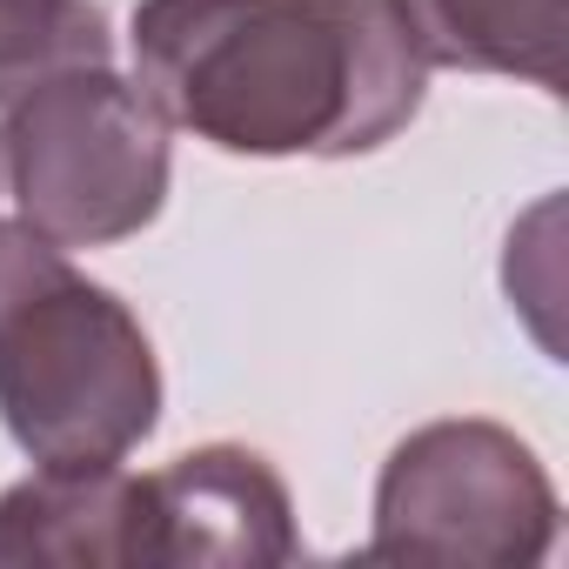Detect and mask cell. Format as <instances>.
<instances>
[{"label":"cell","mask_w":569,"mask_h":569,"mask_svg":"<svg viewBox=\"0 0 569 569\" xmlns=\"http://www.w3.org/2000/svg\"><path fill=\"white\" fill-rule=\"evenodd\" d=\"M134 88L221 154L349 161L422 114L429 68L389 0H141Z\"/></svg>","instance_id":"1"},{"label":"cell","mask_w":569,"mask_h":569,"mask_svg":"<svg viewBox=\"0 0 569 569\" xmlns=\"http://www.w3.org/2000/svg\"><path fill=\"white\" fill-rule=\"evenodd\" d=\"M0 422L34 469L128 462L161 422L141 316L28 221H0Z\"/></svg>","instance_id":"2"},{"label":"cell","mask_w":569,"mask_h":569,"mask_svg":"<svg viewBox=\"0 0 569 569\" xmlns=\"http://www.w3.org/2000/svg\"><path fill=\"white\" fill-rule=\"evenodd\" d=\"M21 221L54 248H114L168 201V121L114 68H68L21 101L0 128Z\"/></svg>","instance_id":"3"},{"label":"cell","mask_w":569,"mask_h":569,"mask_svg":"<svg viewBox=\"0 0 569 569\" xmlns=\"http://www.w3.org/2000/svg\"><path fill=\"white\" fill-rule=\"evenodd\" d=\"M556 482L516 429L449 416L389 449L369 556L529 569L556 549Z\"/></svg>","instance_id":"4"},{"label":"cell","mask_w":569,"mask_h":569,"mask_svg":"<svg viewBox=\"0 0 569 569\" xmlns=\"http://www.w3.org/2000/svg\"><path fill=\"white\" fill-rule=\"evenodd\" d=\"M148 496V569H268L296 562V502L261 449L208 442L141 476Z\"/></svg>","instance_id":"5"},{"label":"cell","mask_w":569,"mask_h":569,"mask_svg":"<svg viewBox=\"0 0 569 569\" xmlns=\"http://www.w3.org/2000/svg\"><path fill=\"white\" fill-rule=\"evenodd\" d=\"M0 562L61 569H148V496L121 462L34 469L0 496Z\"/></svg>","instance_id":"6"},{"label":"cell","mask_w":569,"mask_h":569,"mask_svg":"<svg viewBox=\"0 0 569 569\" xmlns=\"http://www.w3.org/2000/svg\"><path fill=\"white\" fill-rule=\"evenodd\" d=\"M422 68L516 74L562 94V0H389Z\"/></svg>","instance_id":"7"},{"label":"cell","mask_w":569,"mask_h":569,"mask_svg":"<svg viewBox=\"0 0 569 569\" xmlns=\"http://www.w3.org/2000/svg\"><path fill=\"white\" fill-rule=\"evenodd\" d=\"M108 14L94 0H0V108L68 68H108Z\"/></svg>","instance_id":"8"},{"label":"cell","mask_w":569,"mask_h":569,"mask_svg":"<svg viewBox=\"0 0 569 569\" xmlns=\"http://www.w3.org/2000/svg\"><path fill=\"white\" fill-rule=\"evenodd\" d=\"M0 181H8V154H0Z\"/></svg>","instance_id":"9"}]
</instances>
